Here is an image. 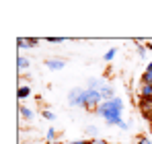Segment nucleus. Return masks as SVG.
<instances>
[{
	"label": "nucleus",
	"instance_id": "obj_23",
	"mask_svg": "<svg viewBox=\"0 0 152 144\" xmlns=\"http://www.w3.org/2000/svg\"><path fill=\"white\" fill-rule=\"evenodd\" d=\"M146 49H150V51H152V43H146Z\"/></svg>",
	"mask_w": 152,
	"mask_h": 144
},
{
	"label": "nucleus",
	"instance_id": "obj_14",
	"mask_svg": "<svg viewBox=\"0 0 152 144\" xmlns=\"http://www.w3.org/2000/svg\"><path fill=\"white\" fill-rule=\"evenodd\" d=\"M115 56H117V48H111L107 54H105V56H103V60H105V62H111Z\"/></svg>",
	"mask_w": 152,
	"mask_h": 144
},
{
	"label": "nucleus",
	"instance_id": "obj_20",
	"mask_svg": "<svg viewBox=\"0 0 152 144\" xmlns=\"http://www.w3.org/2000/svg\"><path fill=\"white\" fill-rule=\"evenodd\" d=\"M93 144H107V140H103V138H95Z\"/></svg>",
	"mask_w": 152,
	"mask_h": 144
},
{
	"label": "nucleus",
	"instance_id": "obj_6",
	"mask_svg": "<svg viewBox=\"0 0 152 144\" xmlns=\"http://www.w3.org/2000/svg\"><path fill=\"white\" fill-rule=\"evenodd\" d=\"M99 93H101L103 101H111V99L115 97V89H113V84H109V82H107V84L103 87V89L99 91Z\"/></svg>",
	"mask_w": 152,
	"mask_h": 144
},
{
	"label": "nucleus",
	"instance_id": "obj_25",
	"mask_svg": "<svg viewBox=\"0 0 152 144\" xmlns=\"http://www.w3.org/2000/svg\"><path fill=\"white\" fill-rule=\"evenodd\" d=\"M148 121H150V126H152V118H150V120H148Z\"/></svg>",
	"mask_w": 152,
	"mask_h": 144
},
{
	"label": "nucleus",
	"instance_id": "obj_5",
	"mask_svg": "<svg viewBox=\"0 0 152 144\" xmlns=\"http://www.w3.org/2000/svg\"><path fill=\"white\" fill-rule=\"evenodd\" d=\"M64 66H66V64H64V60H60V58H48V60H45V68H48V70H62V68H64Z\"/></svg>",
	"mask_w": 152,
	"mask_h": 144
},
{
	"label": "nucleus",
	"instance_id": "obj_17",
	"mask_svg": "<svg viewBox=\"0 0 152 144\" xmlns=\"http://www.w3.org/2000/svg\"><path fill=\"white\" fill-rule=\"evenodd\" d=\"M88 136H93V140L97 138V126H86V130H84Z\"/></svg>",
	"mask_w": 152,
	"mask_h": 144
},
{
	"label": "nucleus",
	"instance_id": "obj_9",
	"mask_svg": "<svg viewBox=\"0 0 152 144\" xmlns=\"http://www.w3.org/2000/svg\"><path fill=\"white\" fill-rule=\"evenodd\" d=\"M140 99H152V84H142V89H140Z\"/></svg>",
	"mask_w": 152,
	"mask_h": 144
},
{
	"label": "nucleus",
	"instance_id": "obj_3",
	"mask_svg": "<svg viewBox=\"0 0 152 144\" xmlns=\"http://www.w3.org/2000/svg\"><path fill=\"white\" fill-rule=\"evenodd\" d=\"M82 91L84 89H72L70 93H68V105L70 107H80V101H82Z\"/></svg>",
	"mask_w": 152,
	"mask_h": 144
},
{
	"label": "nucleus",
	"instance_id": "obj_7",
	"mask_svg": "<svg viewBox=\"0 0 152 144\" xmlns=\"http://www.w3.org/2000/svg\"><path fill=\"white\" fill-rule=\"evenodd\" d=\"M105 84H107V80H103V78H88L86 80V89H95V91H101Z\"/></svg>",
	"mask_w": 152,
	"mask_h": 144
},
{
	"label": "nucleus",
	"instance_id": "obj_19",
	"mask_svg": "<svg viewBox=\"0 0 152 144\" xmlns=\"http://www.w3.org/2000/svg\"><path fill=\"white\" fill-rule=\"evenodd\" d=\"M48 41H50V43H53V46H58V43H64V39H62V37H48Z\"/></svg>",
	"mask_w": 152,
	"mask_h": 144
},
{
	"label": "nucleus",
	"instance_id": "obj_11",
	"mask_svg": "<svg viewBox=\"0 0 152 144\" xmlns=\"http://www.w3.org/2000/svg\"><path fill=\"white\" fill-rule=\"evenodd\" d=\"M29 58H25V56H19V60H17V66H19V70H27L29 68Z\"/></svg>",
	"mask_w": 152,
	"mask_h": 144
},
{
	"label": "nucleus",
	"instance_id": "obj_15",
	"mask_svg": "<svg viewBox=\"0 0 152 144\" xmlns=\"http://www.w3.org/2000/svg\"><path fill=\"white\" fill-rule=\"evenodd\" d=\"M41 115H43V120H48V121H53V120H56V113H53V111H50V109H43V111H41Z\"/></svg>",
	"mask_w": 152,
	"mask_h": 144
},
{
	"label": "nucleus",
	"instance_id": "obj_1",
	"mask_svg": "<svg viewBox=\"0 0 152 144\" xmlns=\"http://www.w3.org/2000/svg\"><path fill=\"white\" fill-rule=\"evenodd\" d=\"M124 109H126V103H124V99L121 97H113L111 101H103L101 105L97 107V115L105 120L107 126H121V113H124Z\"/></svg>",
	"mask_w": 152,
	"mask_h": 144
},
{
	"label": "nucleus",
	"instance_id": "obj_16",
	"mask_svg": "<svg viewBox=\"0 0 152 144\" xmlns=\"http://www.w3.org/2000/svg\"><path fill=\"white\" fill-rule=\"evenodd\" d=\"M27 39V48L31 49V48H35V46H39V39L37 37H25Z\"/></svg>",
	"mask_w": 152,
	"mask_h": 144
},
{
	"label": "nucleus",
	"instance_id": "obj_2",
	"mask_svg": "<svg viewBox=\"0 0 152 144\" xmlns=\"http://www.w3.org/2000/svg\"><path fill=\"white\" fill-rule=\"evenodd\" d=\"M101 103H103V97H101L99 91L84 87V91H82V101H80V107H82V109H86V111H97V107H99Z\"/></svg>",
	"mask_w": 152,
	"mask_h": 144
},
{
	"label": "nucleus",
	"instance_id": "obj_10",
	"mask_svg": "<svg viewBox=\"0 0 152 144\" xmlns=\"http://www.w3.org/2000/svg\"><path fill=\"white\" fill-rule=\"evenodd\" d=\"M19 113H21V118H23L25 121H31V120H33V111H31L29 107H21V109H19Z\"/></svg>",
	"mask_w": 152,
	"mask_h": 144
},
{
	"label": "nucleus",
	"instance_id": "obj_18",
	"mask_svg": "<svg viewBox=\"0 0 152 144\" xmlns=\"http://www.w3.org/2000/svg\"><path fill=\"white\" fill-rule=\"evenodd\" d=\"M138 144H152V140L148 138V136H138V140H136Z\"/></svg>",
	"mask_w": 152,
	"mask_h": 144
},
{
	"label": "nucleus",
	"instance_id": "obj_22",
	"mask_svg": "<svg viewBox=\"0 0 152 144\" xmlns=\"http://www.w3.org/2000/svg\"><path fill=\"white\" fill-rule=\"evenodd\" d=\"M127 128H129V123H127V121H121V126H119V130H127Z\"/></svg>",
	"mask_w": 152,
	"mask_h": 144
},
{
	"label": "nucleus",
	"instance_id": "obj_12",
	"mask_svg": "<svg viewBox=\"0 0 152 144\" xmlns=\"http://www.w3.org/2000/svg\"><path fill=\"white\" fill-rule=\"evenodd\" d=\"M142 84H152V70H144V74L140 76Z\"/></svg>",
	"mask_w": 152,
	"mask_h": 144
},
{
	"label": "nucleus",
	"instance_id": "obj_4",
	"mask_svg": "<svg viewBox=\"0 0 152 144\" xmlns=\"http://www.w3.org/2000/svg\"><path fill=\"white\" fill-rule=\"evenodd\" d=\"M138 107H140L144 120H150L152 118V99H140L138 101Z\"/></svg>",
	"mask_w": 152,
	"mask_h": 144
},
{
	"label": "nucleus",
	"instance_id": "obj_21",
	"mask_svg": "<svg viewBox=\"0 0 152 144\" xmlns=\"http://www.w3.org/2000/svg\"><path fill=\"white\" fill-rule=\"evenodd\" d=\"M72 144H93V140H76V142Z\"/></svg>",
	"mask_w": 152,
	"mask_h": 144
},
{
	"label": "nucleus",
	"instance_id": "obj_8",
	"mask_svg": "<svg viewBox=\"0 0 152 144\" xmlns=\"http://www.w3.org/2000/svg\"><path fill=\"white\" fill-rule=\"evenodd\" d=\"M31 95V89H29V87H19V91H17V99H19V101H25L27 97Z\"/></svg>",
	"mask_w": 152,
	"mask_h": 144
},
{
	"label": "nucleus",
	"instance_id": "obj_13",
	"mask_svg": "<svg viewBox=\"0 0 152 144\" xmlns=\"http://www.w3.org/2000/svg\"><path fill=\"white\" fill-rule=\"evenodd\" d=\"M45 136H48V142H56V140H58V132H56V128H48Z\"/></svg>",
	"mask_w": 152,
	"mask_h": 144
},
{
	"label": "nucleus",
	"instance_id": "obj_24",
	"mask_svg": "<svg viewBox=\"0 0 152 144\" xmlns=\"http://www.w3.org/2000/svg\"><path fill=\"white\" fill-rule=\"evenodd\" d=\"M48 144H64V142H60V140H56V142H48Z\"/></svg>",
	"mask_w": 152,
	"mask_h": 144
}]
</instances>
